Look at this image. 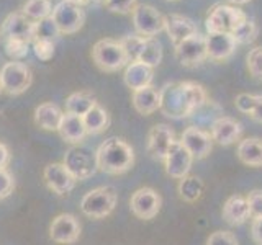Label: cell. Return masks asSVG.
I'll return each mask as SVG.
<instances>
[{
	"label": "cell",
	"mask_w": 262,
	"mask_h": 245,
	"mask_svg": "<svg viewBox=\"0 0 262 245\" xmlns=\"http://www.w3.org/2000/svg\"><path fill=\"white\" fill-rule=\"evenodd\" d=\"M159 110L164 116L182 119L208 102V95L200 84L195 82H172L161 90Z\"/></svg>",
	"instance_id": "obj_1"
},
{
	"label": "cell",
	"mask_w": 262,
	"mask_h": 245,
	"mask_svg": "<svg viewBox=\"0 0 262 245\" xmlns=\"http://www.w3.org/2000/svg\"><path fill=\"white\" fill-rule=\"evenodd\" d=\"M97 168L110 175H121L135 163V151L120 137H108L95 151Z\"/></svg>",
	"instance_id": "obj_2"
},
{
	"label": "cell",
	"mask_w": 262,
	"mask_h": 245,
	"mask_svg": "<svg viewBox=\"0 0 262 245\" xmlns=\"http://www.w3.org/2000/svg\"><path fill=\"white\" fill-rule=\"evenodd\" d=\"M92 59L95 65L103 72H117L129 64V59L120 41L100 39L92 47Z\"/></svg>",
	"instance_id": "obj_3"
},
{
	"label": "cell",
	"mask_w": 262,
	"mask_h": 245,
	"mask_svg": "<svg viewBox=\"0 0 262 245\" xmlns=\"http://www.w3.org/2000/svg\"><path fill=\"white\" fill-rule=\"evenodd\" d=\"M118 194L113 186H98L90 190L80 201V209L87 217L102 219L112 214L117 206Z\"/></svg>",
	"instance_id": "obj_4"
},
{
	"label": "cell",
	"mask_w": 262,
	"mask_h": 245,
	"mask_svg": "<svg viewBox=\"0 0 262 245\" xmlns=\"http://www.w3.org/2000/svg\"><path fill=\"white\" fill-rule=\"evenodd\" d=\"M248 18L243 10L231 5L218 4L211 7L207 15V30L208 33H231Z\"/></svg>",
	"instance_id": "obj_5"
},
{
	"label": "cell",
	"mask_w": 262,
	"mask_h": 245,
	"mask_svg": "<svg viewBox=\"0 0 262 245\" xmlns=\"http://www.w3.org/2000/svg\"><path fill=\"white\" fill-rule=\"evenodd\" d=\"M51 18L54 20L61 35H74L85 23V13L80 4L74 0H61L53 8Z\"/></svg>",
	"instance_id": "obj_6"
},
{
	"label": "cell",
	"mask_w": 262,
	"mask_h": 245,
	"mask_svg": "<svg viewBox=\"0 0 262 245\" xmlns=\"http://www.w3.org/2000/svg\"><path fill=\"white\" fill-rule=\"evenodd\" d=\"M31 70L23 62L12 61L0 69V87L8 95H20L31 85Z\"/></svg>",
	"instance_id": "obj_7"
},
{
	"label": "cell",
	"mask_w": 262,
	"mask_h": 245,
	"mask_svg": "<svg viewBox=\"0 0 262 245\" xmlns=\"http://www.w3.org/2000/svg\"><path fill=\"white\" fill-rule=\"evenodd\" d=\"M176 57L184 67H199L200 64L205 62V59H208L207 39L200 33H195V35L182 39L176 44Z\"/></svg>",
	"instance_id": "obj_8"
},
{
	"label": "cell",
	"mask_w": 262,
	"mask_h": 245,
	"mask_svg": "<svg viewBox=\"0 0 262 245\" xmlns=\"http://www.w3.org/2000/svg\"><path fill=\"white\" fill-rule=\"evenodd\" d=\"M64 165L76 180H87L92 177L97 168L95 152H90L87 147H71L64 155Z\"/></svg>",
	"instance_id": "obj_9"
},
{
	"label": "cell",
	"mask_w": 262,
	"mask_h": 245,
	"mask_svg": "<svg viewBox=\"0 0 262 245\" xmlns=\"http://www.w3.org/2000/svg\"><path fill=\"white\" fill-rule=\"evenodd\" d=\"M133 24L139 36L154 38L164 30V15L151 5L139 4L133 10Z\"/></svg>",
	"instance_id": "obj_10"
},
{
	"label": "cell",
	"mask_w": 262,
	"mask_h": 245,
	"mask_svg": "<svg viewBox=\"0 0 262 245\" xmlns=\"http://www.w3.org/2000/svg\"><path fill=\"white\" fill-rule=\"evenodd\" d=\"M161 204H162L161 194L147 186L136 190L129 200L131 212H133L138 219H143V220H149L158 216V212L161 211Z\"/></svg>",
	"instance_id": "obj_11"
},
{
	"label": "cell",
	"mask_w": 262,
	"mask_h": 245,
	"mask_svg": "<svg viewBox=\"0 0 262 245\" xmlns=\"http://www.w3.org/2000/svg\"><path fill=\"white\" fill-rule=\"evenodd\" d=\"M193 160L195 159L192 157V154L185 149L182 142L176 139V141L172 142V145L169 147L166 159H164L166 174L174 180L184 178L185 175H188V172H190Z\"/></svg>",
	"instance_id": "obj_12"
},
{
	"label": "cell",
	"mask_w": 262,
	"mask_h": 245,
	"mask_svg": "<svg viewBox=\"0 0 262 245\" xmlns=\"http://www.w3.org/2000/svg\"><path fill=\"white\" fill-rule=\"evenodd\" d=\"M180 142L196 160L208 157L213 149L211 134L196 126H188L182 133V136H180Z\"/></svg>",
	"instance_id": "obj_13"
},
{
	"label": "cell",
	"mask_w": 262,
	"mask_h": 245,
	"mask_svg": "<svg viewBox=\"0 0 262 245\" xmlns=\"http://www.w3.org/2000/svg\"><path fill=\"white\" fill-rule=\"evenodd\" d=\"M49 237L56 243H76L80 237V223L72 214H59L49 226Z\"/></svg>",
	"instance_id": "obj_14"
},
{
	"label": "cell",
	"mask_w": 262,
	"mask_h": 245,
	"mask_svg": "<svg viewBox=\"0 0 262 245\" xmlns=\"http://www.w3.org/2000/svg\"><path fill=\"white\" fill-rule=\"evenodd\" d=\"M43 177L49 190L59 196L71 193L77 182L64 163H49L45 167Z\"/></svg>",
	"instance_id": "obj_15"
},
{
	"label": "cell",
	"mask_w": 262,
	"mask_h": 245,
	"mask_svg": "<svg viewBox=\"0 0 262 245\" xmlns=\"http://www.w3.org/2000/svg\"><path fill=\"white\" fill-rule=\"evenodd\" d=\"M35 28L36 24L33 20L27 18L23 13H10L2 23V35L5 39H20L30 41L35 39Z\"/></svg>",
	"instance_id": "obj_16"
},
{
	"label": "cell",
	"mask_w": 262,
	"mask_h": 245,
	"mask_svg": "<svg viewBox=\"0 0 262 245\" xmlns=\"http://www.w3.org/2000/svg\"><path fill=\"white\" fill-rule=\"evenodd\" d=\"M176 141L174 131L167 125H156L151 128L149 134H147V152L156 160L164 162L167 155L169 147Z\"/></svg>",
	"instance_id": "obj_17"
},
{
	"label": "cell",
	"mask_w": 262,
	"mask_h": 245,
	"mask_svg": "<svg viewBox=\"0 0 262 245\" xmlns=\"http://www.w3.org/2000/svg\"><path fill=\"white\" fill-rule=\"evenodd\" d=\"M211 139L220 145H231L236 141H239L243 134V126L239 121L229 116H220L213 121L210 129Z\"/></svg>",
	"instance_id": "obj_18"
},
{
	"label": "cell",
	"mask_w": 262,
	"mask_h": 245,
	"mask_svg": "<svg viewBox=\"0 0 262 245\" xmlns=\"http://www.w3.org/2000/svg\"><path fill=\"white\" fill-rule=\"evenodd\" d=\"M207 53L213 61H226L236 51V39L229 33H208L207 36Z\"/></svg>",
	"instance_id": "obj_19"
},
{
	"label": "cell",
	"mask_w": 262,
	"mask_h": 245,
	"mask_svg": "<svg viewBox=\"0 0 262 245\" xmlns=\"http://www.w3.org/2000/svg\"><path fill=\"white\" fill-rule=\"evenodd\" d=\"M164 30L167 31L169 39L174 43V46L180 43L182 39L199 33V27H196L190 18H187V16H182V15H176V13L164 16Z\"/></svg>",
	"instance_id": "obj_20"
},
{
	"label": "cell",
	"mask_w": 262,
	"mask_h": 245,
	"mask_svg": "<svg viewBox=\"0 0 262 245\" xmlns=\"http://www.w3.org/2000/svg\"><path fill=\"white\" fill-rule=\"evenodd\" d=\"M223 214L225 223H228L229 226H241L246 220L251 217L249 212V204L248 200L241 194H233L226 200V203L223 204Z\"/></svg>",
	"instance_id": "obj_21"
},
{
	"label": "cell",
	"mask_w": 262,
	"mask_h": 245,
	"mask_svg": "<svg viewBox=\"0 0 262 245\" xmlns=\"http://www.w3.org/2000/svg\"><path fill=\"white\" fill-rule=\"evenodd\" d=\"M152 77H154V69L143 62H139V61L129 62L125 69V74H123L125 85L133 90V92L139 88L149 87L152 82Z\"/></svg>",
	"instance_id": "obj_22"
},
{
	"label": "cell",
	"mask_w": 262,
	"mask_h": 245,
	"mask_svg": "<svg viewBox=\"0 0 262 245\" xmlns=\"http://www.w3.org/2000/svg\"><path fill=\"white\" fill-rule=\"evenodd\" d=\"M59 134L66 142L69 144H80L85 139L87 129L84 125V119L79 114H72V113H64L61 125H59Z\"/></svg>",
	"instance_id": "obj_23"
},
{
	"label": "cell",
	"mask_w": 262,
	"mask_h": 245,
	"mask_svg": "<svg viewBox=\"0 0 262 245\" xmlns=\"http://www.w3.org/2000/svg\"><path fill=\"white\" fill-rule=\"evenodd\" d=\"M133 102L135 110L143 114V116H147V114H152L154 111L159 110V105H161V92L158 88H154L152 85L149 87H144V88H139L133 92Z\"/></svg>",
	"instance_id": "obj_24"
},
{
	"label": "cell",
	"mask_w": 262,
	"mask_h": 245,
	"mask_svg": "<svg viewBox=\"0 0 262 245\" xmlns=\"http://www.w3.org/2000/svg\"><path fill=\"white\" fill-rule=\"evenodd\" d=\"M237 159L248 167H262V139L248 137L237 144Z\"/></svg>",
	"instance_id": "obj_25"
},
{
	"label": "cell",
	"mask_w": 262,
	"mask_h": 245,
	"mask_svg": "<svg viewBox=\"0 0 262 245\" xmlns=\"http://www.w3.org/2000/svg\"><path fill=\"white\" fill-rule=\"evenodd\" d=\"M62 114L64 113L59 110V106L51 102H46L41 103L35 110V122L36 126L45 131H57L61 125Z\"/></svg>",
	"instance_id": "obj_26"
},
{
	"label": "cell",
	"mask_w": 262,
	"mask_h": 245,
	"mask_svg": "<svg viewBox=\"0 0 262 245\" xmlns=\"http://www.w3.org/2000/svg\"><path fill=\"white\" fill-rule=\"evenodd\" d=\"M84 125H85V129H87V134H100L103 131L108 128V122H110V118H108V113L100 106L98 103H95L92 108H90L84 116Z\"/></svg>",
	"instance_id": "obj_27"
},
{
	"label": "cell",
	"mask_w": 262,
	"mask_h": 245,
	"mask_svg": "<svg viewBox=\"0 0 262 245\" xmlns=\"http://www.w3.org/2000/svg\"><path fill=\"white\" fill-rule=\"evenodd\" d=\"M205 190V183L200 177L196 175H185L184 178L179 180V185H177V191L179 196L187 203H195L200 200V196L203 194Z\"/></svg>",
	"instance_id": "obj_28"
},
{
	"label": "cell",
	"mask_w": 262,
	"mask_h": 245,
	"mask_svg": "<svg viewBox=\"0 0 262 245\" xmlns=\"http://www.w3.org/2000/svg\"><path fill=\"white\" fill-rule=\"evenodd\" d=\"M95 103H97V98L92 92H87V90H84V92H76L69 95L68 100H66V113L84 116Z\"/></svg>",
	"instance_id": "obj_29"
},
{
	"label": "cell",
	"mask_w": 262,
	"mask_h": 245,
	"mask_svg": "<svg viewBox=\"0 0 262 245\" xmlns=\"http://www.w3.org/2000/svg\"><path fill=\"white\" fill-rule=\"evenodd\" d=\"M138 61L146 64V65H149V67H152V69L156 67V65H159L162 61L161 41L156 39V38H144V43H143L141 51H139Z\"/></svg>",
	"instance_id": "obj_30"
},
{
	"label": "cell",
	"mask_w": 262,
	"mask_h": 245,
	"mask_svg": "<svg viewBox=\"0 0 262 245\" xmlns=\"http://www.w3.org/2000/svg\"><path fill=\"white\" fill-rule=\"evenodd\" d=\"M53 8L49 0H27L21 7V13L33 21H39L51 16Z\"/></svg>",
	"instance_id": "obj_31"
},
{
	"label": "cell",
	"mask_w": 262,
	"mask_h": 245,
	"mask_svg": "<svg viewBox=\"0 0 262 245\" xmlns=\"http://www.w3.org/2000/svg\"><path fill=\"white\" fill-rule=\"evenodd\" d=\"M233 38L236 39L237 44H249V43H254V41L257 39V35H259V27L252 20L246 18L239 27H237L233 33Z\"/></svg>",
	"instance_id": "obj_32"
},
{
	"label": "cell",
	"mask_w": 262,
	"mask_h": 245,
	"mask_svg": "<svg viewBox=\"0 0 262 245\" xmlns=\"http://www.w3.org/2000/svg\"><path fill=\"white\" fill-rule=\"evenodd\" d=\"M36 28H35V39H48V41H54L57 39V36L61 35V31L57 30L54 20L51 16H48L45 20L35 21ZM33 39V41H35Z\"/></svg>",
	"instance_id": "obj_33"
},
{
	"label": "cell",
	"mask_w": 262,
	"mask_h": 245,
	"mask_svg": "<svg viewBox=\"0 0 262 245\" xmlns=\"http://www.w3.org/2000/svg\"><path fill=\"white\" fill-rule=\"evenodd\" d=\"M120 43H121L123 49H125L129 62L138 61V56H139V51H141V47H143L144 38L139 36V35H128L125 38H121Z\"/></svg>",
	"instance_id": "obj_34"
},
{
	"label": "cell",
	"mask_w": 262,
	"mask_h": 245,
	"mask_svg": "<svg viewBox=\"0 0 262 245\" xmlns=\"http://www.w3.org/2000/svg\"><path fill=\"white\" fill-rule=\"evenodd\" d=\"M246 64H248L251 76L257 80H262V46L251 49L248 57H246Z\"/></svg>",
	"instance_id": "obj_35"
},
{
	"label": "cell",
	"mask_w": 262,
	"mask_h": 245,
	"mask_svg": "<svg viewBox=\"0 0 262 245\" xmlns=\"http://www.w3.org/2000/svg\"><path fill=\"white\" fill-rule=\"evenodd\" d=\"M5 51L12 59H23L28 54V43L20 39H5Z\"/></svg>",
	"instance_id": "obj_36"
},
{
	"label": "cell",
	"mask_w": 262,
	"mask_h": 245,
	"mask_svg": "<svg viewBox=\"0 0 262 245\" xmlns=\"http://www.w3.org/2000/svg\"><path fill=\"white\" fill-rule=\"evenodd\" d=\"M260 95H251V93H239L234 98L236 108L244 114H251V111L256 108V105L259 103Z\"/></svg>",
	"instance_id": "obj_37"
},
{
	"label": "cell",
	"mask_w": 262,
	"mask_h": 245,
	"mask_svg": "<svg viewBox=\"0 0 262 245\" xmlns=\"http://www.w3.org/2000/svg\"><path fill=\"white\" fill-rule=\"evenodd\" d=\"M33 49H35V54H36L38 59L46 62L54 56V41L35 39V41H33Z\"/></svg>",
	"instance_id": "obj_38"
},
{
	"label": "cell",
	"mask_w": 262,
	"mask_h": 245,
	"mask_svg": "<svg viewBox=\"0 0 262 245\" xmlns=\"http://www.w3.org/2000/svg\"><path fill=\"white\" fill-rule=\"evenodd\" d=\"M136 0H105V7L106 10H110L112 13H133L135 7H136Z\"/></svg>",
	"instance_id": "obj_39"
},
{
	"label": "cell",
	"mask_w": 262,
	"mask_h": 245,
	"mask_svg": "<svg viewBox=\"0 0 262 245\" xmlns=\"http://www.w3.org/2000/svg\"><path fill=\"white\" fill-rule=\"evenodd\" d=\"M207 245H237V239L229 231H216L207 239Z\"/></svg>",
	"instance_id": "obj_40"
},
{
	"label": "cell",
	"mask_w": 262,
	"mask_h": 245,
	"mask_svg": "<svg viewBox=\"0 0 262 245\" xmlns=\"http://www.w3.org/2000/svg\"><path fill=\"white\" fill-rule=\"evenodd\" d=\"M15 188L13 175L7 168H0V200L10 196Z\"/></svg>",
	"instance_id": "obj_41"
},
{
	"label": "cell",
	"mask_w": 262,
	"mask_h": 245,
	"mask_svg": "<svg viewBox=\"0 0 262 245\" xmlns=\"http://www.w3.org/2000/svg\"><path fill=\"white\" fill-rule=\"evenodd\" d=\"M249 204V212L251 217H262V191L260 190H254L248 196H246Z\"/></svg>",
	"instance_id": "obj_42"
},
{
	"label": "cell",
	"mask_w": 262,
	"mask_h": 245,
	"mask_svg": "<svg viewBox=\"0 0 262 245\" xmlns=\"http://www.w3.org/2000/svg\"><path fill=\"white\" fill-rule=\"evenodd\" d=\"M251 237L257 245H262V217H254L251 224Z\"/></svg>",
	"instance_id": "obj_43"
},
{
	"label": "cell",
	"mask_w": 262,
	"mask_h": 245,
	"mask_svg": "<svg viewBox=\"0 0 262 245\" xmlns=\"http://www.w3.org/2000/svg\"><path fill=\"white\" fill-rule=\"evenodd\" d=\"M8 162H10V151L5 144L0 142V168H7Z\"/></svg>",
	"instance_id": "obj_44"
},
{
	"label": "cell",
	"mask_w": 262,
	"mask_h": 245,
	"mask_svg": "<svg viewBox=\"0 0 262 245\" xmlns=\"http://www.w3.org/2000/svg\"><path fill=\"white\" fill-rule=\"evenodd\" d=\"M249 116H251L254 121H257V122H260V125H262V95H260V98H259V103L256 105V108H254V110L251 111Z\"/></svg>",
	"instance_id": "obj_45"
},
{
	"label": "cell",
	"mask_w": 262,
	"mask_h": 245,
	"mask_svg": "<svg viewBox=\"0 0 262 245\" xmlns=\"http://www.w3.org/2000/svg\"><path fill=\"white\" fill-rule=\"evenodd\" d=\"M105 0H80V5H102Z\"/></svg>",
	"instance_id": "obj_46"
},
{
	"label": "cell",
	"mask_w": 262,
	"mask_h": 245,
	"mask_svg": "<svg viewBox=\"0 0 262 245\" xmlns=\"http://www.w3.org/2000/svg\"><path fill=\"white\" fill-rule=\"evenodd\" d=\"M229 4H234V5H244V4H248L251 2V0H228Z\"/></svg>",
	"instance_id": "obj_47"
},
{
	"label": "cell",
	"mask_w": 262,
	"mask_h": 245,
	"mask_svg": "<svg viewBox=\"0 0 262 245\" xmlns=\"http://www.w3.org/2000/svg\"><path fill=\"white\" fill-rule=\"evenodd\" d=\"M74 2H77V4H80V0H74Z\"/></svg>",
	"instance_id": "obj_48"
},
{
	"label": "cell",
	"mask_w": 262,
	"mask_h": 245,
	"mask_svg": "<svg viewBox=\"0 0 262 245\" xmlns=\"http://www.w3.org/2000/svg\"><path fill=\"white\" fill-rule=\"evenodd\" d=\"M169 2H177V0H169Z\"/></svg>",
	"instance_id": "obj_49"
},
{
	"label": "cell",
	"mask_w": 262,
	"mask_h": 245,
	"mask_svg": "<svg viewBox=\"0 0 262 245\" xmlns=\"http://www.w3.org/2000/svg\"><path fill=\"white\" fill-rule=\"evenodd\" d=\"M0 92H2V87H0Z\"/></svg>",
	"instance_id": "obj_50"
}]
</instances>
